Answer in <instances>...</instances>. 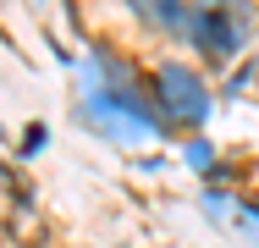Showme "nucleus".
<instances>
[{
    "instance_id": "nucleus-3",
    "label": "nucleus",
    "mask_w": 259,
    "mask_h": 248,
    "mask_svg": "<svg viewBox=\"0 0 259 248\" xmlns=\"http://www.w3.org/2000/svg\"><path fill=\"white\" fill-rule=\"evenodd\" d=\"M133 6H138L155 28H177V22H188V6H182V0H133Z\"/></svg>"
},
{
    "instance_id": "nucleus-2",
    "label": "nucleus",
    "mask_w": 259,
    "mask_h": 248,
    "mask_svg": "<svg viewBox=\"0 0 259 248\" xmlns=\"http://www.w3.org/2000/svg\"><path fill=\"white\" fill-rule=\"evenodd\" d=\"M155 89H160V99H165V116H171V121H193V127L204 121L209 94L199 89V77H193V72H182V66H165Z\"/></svg>"
},
{
    "instance_id": "nucleus-1",
    "label": "nucleus",
    "mask_w": 259,
    "mask_h": 248,
    "mask_svg": "<svg viewBox=\"0 0 259 248\" xmlns=\"http://www.w3.org/2000/svg\"><path fill=\"white\" fill-rule=\"evenodd\" d=\"M243 22H248V6H232V0H199L188 11V33L204 55H232L243 45Z\"/></svg>"
}]
</instances>
